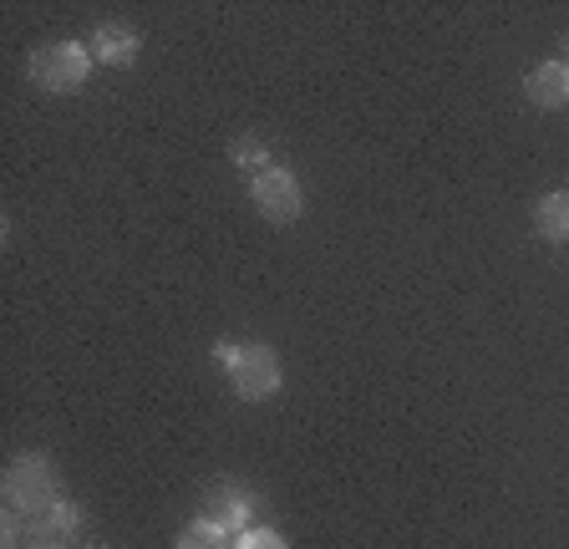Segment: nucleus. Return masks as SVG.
<instances>
[{"label": "nucleus", "mask_w": 569, "mask_h": 549, "mask_svg": "<svg viewBox=\"0 0 569 549\" xmlns=\"http://www.w3.org/2000/svg\"><path fill=\"white\" fill-rule=\"evenodd\" d=\"M0 489H6L11 513L41 519V513H51L61 503V473H57V463H51L47 453H21V458H11Z\"/></svg>", "instance_id": "f257e3e1"}, {"label": "nucleus", "mask_w": 569, "mask_h": 549, "mask_svg": "<svg viewBox=\"0 0 569 549\" xmlns=\"http://www.w3.org/2000/svg\"><path fill=\"white\" fill-rule=\"evenodd\" d=\"M219 361H224L229 382H234V392L244 397V402H270L284 382L280 357H274V347H264V341H224Z\"/></svg>", "instance_id": "f03ea898"}, {"label": "nucleus", "mask_w": 569, "mask_h": 549, "mask_svg": "<svg viewBox=\"0 0 569 549\" xmlns=\"http://www.w3.org/2000/svg\"><path fill=\"white\" fill-rule=\"evenodd\" d=\"M92 67H97V57L87 47H77V41H51V47H41L26 61V77H31V87H41V92L67 97V92H82Z\"/></svg>", "instance_id": "7ed1b4c3"}, {"label": "nucleus", "mask_w": 569, "mask_h": 549, "mask_svg": "<svg viewBox=\"0 0 569 549\" xmlns=\"http://www.w3.org/2000/svg\"><path fill=\"white\" fill-rule=\"evenodd\" d=\"M249 203H254L260 219H270V224H296L300 209H306V193H300L290 168H260V173L249 179Z\"/></svg>", "instance_id": "20e7f679"}, {"label": "nucleus", "mask_w": 569, "mask_h": 549, "mask_svg": "<svg viewBox=\"0 0 569 549\" xmlns=\"http://www.w3.org/2000/svg\"><path fill=\"white\" fill-rule=\"evenodd\" d=\"M249 513H254V499H249L244 489H209V499H203V513L199 519H209L213 529H224L229 539H239L249 529Z\"/></svg>", "instance_id": "39448f33"}, {"label": "nucleus", "mask_w": 569, "mask_h": 549, "mask_svg": "<svg viewBox=\"0 0 569 549\" xmlns=\"http://www.w3.org/2000/svg\"><path fill=\"white\" fill-rule=\"evenodd\" d=\"M0 545H6V549H67V535H57L47 519L11 513V519L0 525Z\"/></svg>", "instance_id": "423d86ee"}, {"label": "nucleus", "mask_w": 569, "mask_h": 549, "mask_svg": "<svg viewBox=\"0 0 569 549\" xmlns=\"http://www.w3.org/2000/svg\"><path fill=\"white\" fill-rule=\"evenodd\" d=\"M92 57H97V61H107V67H128V61L138 57V31H132V26H122V21L97 26Z\"/></svg>", "instance_id": "0eeeda50"}, {"label": "nucleus", "mask_w": 569, "mask_h": 549, "mask_svg": "<svg viewBox=\"0 0 569 549\" xmlns=\"http://www.w3.org/2000/svg\"><path fill=\"white\" fill-rule=\"evenodd\" d=\"M529 102L533 108H559V102H569V61H545V67H533Z\"/></svg>", "instance_id": "6e6552de"}, {"label": "nucleus", "mask_w": 569, "mask_h": 549, "mask_svg": "<svg viewBox=\"0 0 569 549\" xmlns=\"http://www.w3.org/2000/svg\"><path fill=\"white\" fill-rule=\"evenodd\" d=\"M533 229L545 239H555V244H569V193H545L539 199V209H533Z\"/></svg>", "instance_id": "1a4fd4ad"}, {"label": "nucleus", "mask_w": 569, "mask_h": 549, "mask_svg": "<svg viewBox=\"0 0 569 549\" xmlns=\"http://www.w3.org/2000/svg\"><path fill=\"white\" fill-rule=\"evenodd\" d=\"M173 549H234V539H229L224 529H213L209 519H193V525L178 535Z\"/></svg>", "instance_id": "9d476101"}, {"label": "nucleus", "mask_w": 569, "mask_h": 549, "mask_svg": "<svg viewBox=\"0 0 569 549\" xmlns=\"http://www.w3.org/2000/svg\"><path fill=\"white\" fill-rule=\"evenodd\" d=\"M229 158H234L239 168H270L264 158H270V148L260 143V138H239L234 148H229Z\"/></svg>", "instance_id": "9b49d317"}, {"label": "nucleus", "mask_w": 569, "mask_h": 549, "mask_svg": "<svg viewBox=\"0 0 569 549\" xmlns=\"http://www.w3.org/2000/svg\"><path fill=\"white\" fill-rule=\"evenodd\" d=\"M41 519H47V525L57 529V535H77V525H82V513H77V503H67V499H61L51 513H41Z\"/></svg>", "instance_id": "f8f14e48"}, {"label": "nucleus", "mask_w": 569, "mask_h": 549, "mask_svg": "<svg viewBox=\"0 0 569 549\" xmlns=\"http://www.w3.org/2000/svg\"><path fill=\"white\" fill-rule=\"evenodd\" d=\"M234 549H290L274 529H244V535L234 539Z\"/></svg>", "instance_id": "ddd939ff"}, {"label": "nucleus", "mask_w": 569, "mask_h": 549, "mask_svg": "<svg viewBox=\"0 0 569 549\" xmlns=\"http://www.w3.org/2000/svg\"><path fill=\"white\" fill-rule=\"evenodd\" d=\"M565 57H569V41H565Z\"/></svg>", "instance_id": "4468645a"}, {"label": "nucleus", "mask_w": 569, "mask_h": 549, "mask_svg": "<svg viewBox=\"0 0 569 549\" xmlns=\"http://www.w3.org/2000/svg\"><path fill=\"white\" fill-rule=\"evenodd\" d=\"M92 549H102V545H92Z\"/></svg>", "instance_id": "2eb2a0df"}]
</instances>
